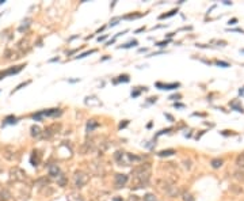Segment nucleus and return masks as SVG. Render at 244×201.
Segmentation results:
<instances>
[{
	"mask_svg": "<svg viewBox=\"0 0 244 201\" xmlns=\"http://www.w3.org/2000/svg\"><path fill=\"white\" fill-rule=\"evenodd\" d=\"M119 21H121V18H114L113 21H110V25H109V26H110V27L115 26V25H118V22H119Z\"/></svg>",
	"mask_w": 244,
	"mask_h": 201,
	"instance_id": "nucleus-27",
	"label": "nucleus"
},
{
	"mask_svg": "<svg viewBox=\"0 0 244 201\" xmlns=\"http://www.w3.org/2000/svg\"><path fill=\"white\" fill-rule=\"evenodd\" d=\"M168 44V41H163V42H157V44H156V46H160V48H162V46H165V45H167Z\"/></svg>",
	"mask_w": 244,
	"mask_h": 201,
	"instance_id": "nucleus-30",
	"label": "nucleus"
},
{
	"mask_svg": "<svg viewBox=\"0 0 244 201\" xmlns=\"http://www.w3.org/2000/svg\"><path fill=\"white\" fill-rule=\"evenodd\" d=\"M128 175L126 174H117L115 175V186L117 188H122V186H125L126 185V182H128Z\"/></svg>",
	"mask_w": 244,
	"mask_h": 201,
	"instance_id": "nucleus-6",
	"label": "nucleus"
},
{
	"mask_svg": "<svg viewBox=\"0 0 244 201\" xmlns=\"http://www.w3.org/2000/svg\"><path fill=\"white\" fill-rule=\"evenodd\" d=\"M236 165H237L239 167H241V169H244V152L237 156V159H236Z\"/></svg>",
	"mask_w": 244,
	"mask_h": 201,
	"instance_id": "nucleus-13",
	"label": "nucleus"
},
{
	"mask_svg": "<svg viewBox=\"0 0 244 201\" xmlns=\"http://www.w3.org/2000/svg\"><path fill=\"white\" fill-rule=\"evenodd\" d=\"M30 130H31V136L33 137H37V139H38V137H41L42 132H41V128H39L38 125H33Z\"/></svg>",
	"mask_w": 244,
	"mask_h": 201,
	"instance_id": "nucleus-12",
	"label": "nucleus"
},
{
	"mask_svg": "<svg viewBox=\"0 0 244 201\" xmlns=\"http://www.w3.org/2000/svg\"><path fill=\"white\" fill-rule=\"evenodd\" d=\"M217 65H221V67H229L228 63H224V61H217Z\"/></svg>",
	"mask_w": 244,
	"mask_h": 201,
	"instance_id": "nucleus-31",
	"label": "nucleus"
},
{
	"mask_svg": "<svg viewBox=\"0 0 244 201\" xmlns=\"http://www.w3.org/2000/svg\"><path fill=\"white\" fill-rule=\"evenodd\" d=\"M137 44H138V42H137V41H136V39H134V41H130V42H128V44L122 45V46H121V48H125V49H128V48H132V46H136V45H137Z\"/></svg>",
	"mask_w": 244,
	"mask_h": 201,
	"instance_id": "nucleus-21",
	"label": "nucleus"
},
{
	"mask_svg": "<svg viewBox=\"0 0 244 201\" xmlns=\"http://www.w3.org/2000/svg\"><path fill=\"white\" fill-rule=\"evenodd\" d=\"M29 83H30V80H29V82H24V83H21V84H19V86H16V89H14V91H12V92H11V94H14V92H15V91H18V90H21V89H23V87H26V86H27V84H29Z\"/></svg>",
	"mask_w": 244,
	"mask_h": 201,
	"instance_id": "nucleus-22",
	"label": "nucleus"
},
{
	"mask_svg": "<svg viewBox=\"0 0 244 201\" xmlns=\"http://www.w3.org/2000/svg\"><path fill=\"white\" fill-rule=\"evenodd\" d=\"M121 77V82H129V77H128V75H124V76H119Z\"/></svg>",
	"mask_w": 244,
	"mask_h": 201,
	"instance_id": "nucleus-29",
	"label": "nucleus"
},
{
	"mask_svg": "<svg viewBox=\"0 0 244 201\" xmlns=\"http://www.w3.org/2000/svg\"><path fill=\"white\" fill-rule=\"evenodd\" d=\"M157 87H162V90H175L180 86L179 83H171V84H162V83H157L156 84Z\"/></svg>",
	"mask_w": 244,
	"mask_h": 201,
	"instance_id": "nucleus-10",
	"label": "nucleus"
},
{
	"mask_svg": "<svg viewBox=\"0 0 244 201\" xmlns=\"http://www.w3.org/2000/svg\"><path fill=\"white\" fill-rule=\"evenodd\" d=\"M24 65H18V67H12V68L10 69H6V71L3 72H0V80L4 79L6 76H8V75H15V74H18V72H21L22 69H23Z\"/></svg>",
	"mask_w": 244,
	"mask_h": 201,
	"instance_id": "nucleus-5",
	"label": "nucleus"
},
{
	"mask_svg": "<svg viewBox=\"0 0 244 201\" xmlns=\"http://www.w3.org/2000/svg\"><path fill=\"white\" fill-rule=\"evenodd\" d=\"M49 175H50V177H53V178H59L60 175H61V171H60L59 166H57V165L49 166Z\"/></svg>",
	"mask_w": 244,
	"mask_h": 201,
	"instance_id": "nucleus-8",
	"label": "nucleus"
},
{
	"mask_svg": "<svg viewBox=\"0 0 244 201\" xmlns=\"http://www.w3.org/2000/svg\"><path fill=\"white\" fill-rule=\"evenodd\" d=\"M10 178H11L12 181H15V182H21V181H24L26 179V171L24 170H22L21 167H11V170H10Z\"/></svg>",
	"mask_w": 244,
	"mask_h": 201,
	"instance_id": "nucleus-2",
	"label": "nucleus"
},
{
	"mask_svg": "<svg viewBox=\"0 0 244 201\" xmlns=\"http://www.w3.org/2000/svg\"><path fill=\"white\" fill-rule=\"evenodd\" d=\"M30 22H31V21H30V19H26V21H23V25H21V26H19V31H21V33H23L24 30H26L27 27L30 26Z\"/></svg>",
	"mask_w": 244,
	"mask_h": 201,
	"instance_id": "nucleus-16",
	"label": "nucleus"
},
{
	"mask_svg": "<svg viewBox=\"0 0 244 201\" xmlns=\"http://www.w3.org/2000/svg\"><path fill=\"white\" fill-rule=\"evenodd\" d=\"M175 154V151L174 150H165V151H160L159 154V156H171V155H174Z\"/></svg>",
	"mask_w": 244,
	"mask_h": 201,
	"instance_id": "nucleus-14",
	"label": "nucleus"
},
{
	"mask_svg": "<svg viewBox=\"0 0 244 201\" xmlns=\"http://www.w3.org/2000/svg\"><path fill=\"white\" fill-rule=\"evenodd\" d=\"M96 127H98V122H95L94 120H91V121L87 124V130H88V132H91V130H94Z\"/></svg>",
	"mask_w": 244,
	"mask_h": 201,
	"instance_id": "nucleus-18",
	"label": "nucleus"
},
{
	"mask_svg": "<svg viewBox=\"0 0 244 201\" xmlns=\"http://www.w3.org/2000/svg\"><path fill=\"white\" fill-rule=\"evenodd\" d=\"M235 177L237 178V179L244 181V169H241V170H239V171H236V173H235Z\"/></svg>",
	"mask_w": 244,
	"mask_h": 201,
	"instance_id": "nucleus-19",
	"label": "nucleus"
},
{
	"mask_svg": "<svg viewBox=\"0 0 244 201\" xmlns=\"http://www.w3.org/2000/svg\"><path fill=\"white\" fill-rule=\"evenodd\" d=\"M42 117L44 115H46V117H57V115L61 114V110L60 109H49V110H44V112H41Z\"/></svg>",
	"mask_w": 244,
	"mask_h": 201,
	"instance_id": "nucleus-7",
	"label": "nucleus"
},
{
	"mask_svg": "<svg viewBox=\"0 0 244 201\" xmlns=\"http://www.w3.org/2000/svg\"><path fill=\"white\" fill-rule=\"evenodd\" d=\"M75 185H76L77 188H83L87 183V181H88V177L84 174L83 171H77L76 174H75Z\"/></svg>",
	"mask_w": 244,
	"mask_h": 201,
	"instance_id": "nucleus-3",
	"label": "nucleus"
},
{
	"mask_svg": "<svg viewBox=\"0 0 244 201\" xmlns=\"http://www.w3.org/2000/svg\"><path fill=\"white\" fill-rule=\"evenodd\" d=\"M95 50H88V52H84V53H82L80 56H77L76 59H83V57H85V56H88V54H91V53H94Z\"/></svg>",
	"mask_w": 244,
	"mask_h": 201,
	"instance_id": "nucleus-25",
	"label": "nucleus"
},
{
	"mask_svg": "<svg viewBox=\"0 0 244 201\" xmlns=\"http://www.w3.org/2000/svg\"><path fill=\"white\" fill-rule=\"evenodd\" d=\"M114 201H122L121 198H114Z\"/></svg>",
	"mask_w": 244,
	"mask_h": 201,
	"instance_id": "nucleus-37",
	"label": "nucleus"
},
{
	"mask_svg": "<svg viewBox=\"0 0 244 201\" xmlns=\"http://www.w3.org/2000/svg\"><path fill=\"white\" fill-rule=\"evenodd\" d=\"M183 200H185V201H194V198L191 197V194L185 193V194H183Z\"/></svg>",
	"mask_w": 244,
	"mask_h": 201,
	"instance_id": "nucleus-26",
	"label": "nucleus"
},
{
	"mask_svg": "<svg viewBox=\"0 0 244 201\" xmlns=\"http://www.w3.org/2000/svg\"><path fill=\"white\" fill-rule=\"evenodd\" d=\"M178 12V10H172V11H170L168 14H163L160 15V19H164V18H168V16H172V15H175Z\"/></svg>",
	"mask_w": 244,
	"mask_h": 201,
	"instance_id": "nucleus-20",
	"label": "nucleus"
},
{
	"mask_svg": "<svg viewBox=\"0 0 244 201\" xmlns=\"http://www.w3.org/2000/svg\"><path fill=\"white\" fill-rule=\"evenodd\" d=\"M180 98V95L178 94V95H172V97H170V99H172V100H175V99H179Z\"/></svg>",
	"mask_w": 244,
	"mask_h": 201,
	"instance_id": "nucleus-32",
	"label": "nucleus"
},
{
	"mask_svg": "<svg viewBox=\"0 0 244 201\" xmlns=\"http://www.w3.org/2000/svg\"><path fill=\"white\" fill-rule=\"evenodd\" d=\"M174 106H175V107H183V105L182 103H175Z\"/></svg>",
	"mask_w": 244,
	"mask_h": 201,
	"instance_id": "nucleus-35",
	"label": "nucleus"
},
{
	"mask_svg": "<svg viewBox=\"0 0 244 201\" xmlns=\"http://www.w3.org/2000/svg\"><path fill=\"white\" fill-rule=\"evenodd\" d=\"M231 106H232V107H235V109L237 110V112H240V113H243V112H244V110H243V107H241V106H239V105H237V102H233V103L231 105Z\"/></svg>",
	"mask_w": 244,
	"mask_h": 201,
	"instance_id": "nucleus-24",
	"label": "nucleus"
},
{
	"mask_svg": "<svg viewBox=\"0 0 244 201\" xmlns=\"http://www.w3.org/2000/svg\"><path fill=\"white\" fill-rule=\"evenodd\" d=\"M151 177V166L149 165H140L133 170V178L134 182L138 185H147Z\"/></svg>",
	"mask_w": 244,
	"mask_h": 201,
	"instance_id": "nucleus-1",
	"label": "nucleus"
},
{
	"mask_svg": "<svg viewBox=\"0 0 244 201\" xmlns=\"http://www.w3.org/2000/svg\"><path fill=\"white\" fill-rule=\"evenodd\" d=\"M18 122V118L15 115H7L4 121L1 122V127H6V125H12V124H16Z\"/></svg>",
	"mask_w": 244,
	"mask_h": 201,
	"instance_id": "nucleus-9",
	"label": "nucleus"
},
{
	"mask_svg": "<svg viewBox=\"0 0 244 201\" xmlns=\"http://www.w3.org/2000/svg\"><path fill=\"white\" fill-rule=\"evenodd\" d=\"M144 201H157V198H156L153 194H147L144 197Z\"/></svg>",
	"mask_w": 244,
	"mask_h": 201,
	"instance_id": "nucleus-23",
	"label": "nucleus"
},
{
	"mask_svg": "<svg viewBox=\"0 0 244 201\" xmlns=\"http://www.w3.org/2000/svg\"><path fill=\"white\" fill-rule=\"evenodd\" d=\"M107 38V36H103V37H99V38H98V41H103V39H106Z\"/></svg>",
	"mask_w": 244,
	"mask_h": 201,
	"instance_id": "nucleus-33",
	"label": "nucleus"
},
{
	"mask_svg": "<svg viewBox=\"0 0 244 201\" xmlns=\"http://www.w3.org/2000/svg\"><path fill=\"white\" fill-rule=\"evenodd\" d=\"M126 125H128V121H125L124 124H121V125H119V128H125V127H126Z\"/></svg>",
	"mask_w": 244,
	"mask_h": 201,
	"instance_id": "nucleus-34",
	"label": "nucleus"
},
{
	"mask_svg": "<svg viewBox=\"0 0 244 201\" xmlns=\"http://www.w3.org/2000/svg\"><path fill=\"white\" fill-rule=\"evenodd\" d=\"M0 16H1V14H0Z\"/></svg>",
	"mask_w": 244,
	"mask_h": 201,
	"instance_id": "nucleus-38",
	"label": "nucleus"
},
{
	"mask_svg": "<svg viewBox=\"0 0 244 201\" xmlns=\"http://www.w3.org/2000/svg\"><path fill=\"white\" fill-rule=\"evenodd\" d=\"M59 183L61 185V186H64V185H65V177H64L62 174L59 177Z\"/></svg>",
	"mask_w": 244,
	"mask_h": 201,
	"instance_id": "nucleus-28",
	"label": "nucleus"
},
{
	"mask_svg": "<svg viewBox=\"0 0 244 201\" xmlns=\"http://www.w3.org/2000/svg\"><path fill=\"white\" fill-rule=\"evenodd\" d=\"M3 156L6 158L7 160H10V162H12V160L16 159V155H15V150L12 147H10V145H6V147L3 148Z\"/></svg>",
	"mask_w": 244,
	"mask_h": 201,
	"instance_id": "nucleus-4",
	"label": "nucleus"
},
{
	"mask_svg": "<svg viewBox=\"0 0 244 201\" xmlns=\"http://www.w3.org/2000/svg\"><path fill=\"white\" fill-rule=\"evenodd\" d=\"M12 197V194L7 189H3L0 192V201H10Z\"/></svg>",
	"mask_w": 244,
	"mask_h": 201,
	"instance_id": "nucleus-11",
	"label": "nucleus"
},
{
	"mask_svg": "<svg viewBox=\"0 0 244 201\" xmlns=\"http://www.w3.org/2000/svg\"><path fill=\"white\" fill-rule=\"evenodd\" d=\"M4 3H6L4 0H0V6H1V4H4Z\"/></svg>",
	"mask_w": 244,
	"mask_h": 201,
	"instance_id": "nucleus-36",
	"label": "nucleus"
},
{
	"mask_svg": "<svg viewBox=\"0 0 244 201\" xmlns=\"http://www.w3.org/2000/svg\"><path fill=\"white\" fill-rule=\"evenodd\" d=\"M38 162H39V159L37 158V152L34 151V152H33V155H31V159H30V163H31L33 166H38Z\"/></svg>",
	"mask_w": 244,
	"mask_h": 201,
	"instance_id": "nucleus-15",
	"label": "nucleus"
},
{
	"mask_svg": "<svg viewBox=\"0 0 244 201\" xmlns=\"http://www.w3.org/2000/svg\"><path fill=\"white\" fill-rule=\"evenodd\" d=\"M222 166V160L221 159H213L212 160V167L213 169H218V167H221Z\"/></svg>",
	"mask_w": 244,
	"mask_h": 201,
	"instance_id": "nucleus-17",
	"label": "nucleus"
}]
</instances>
